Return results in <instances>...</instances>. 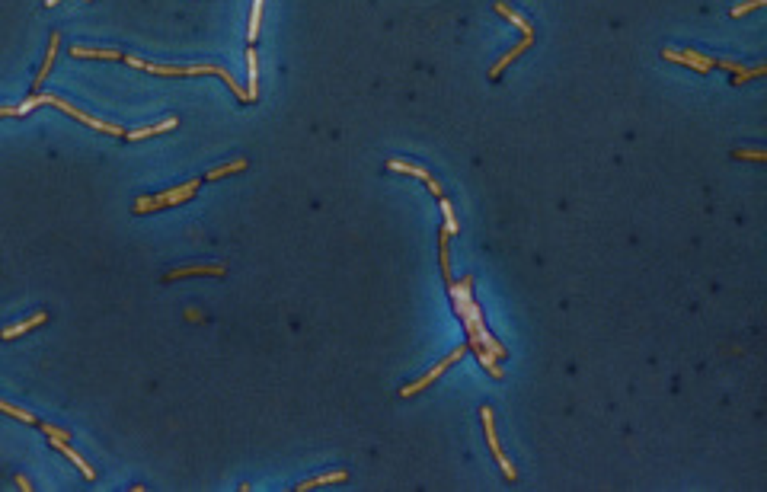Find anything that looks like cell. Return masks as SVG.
I'll return each mask as SVG.
<instances>
[{
	"mask_svg": "<svg viewBox=\"0 0 767 492\" xmlns=\"http://www.w3.org/2000/svg\"><path fill=\"white\" fill-rule=\"evenodd\" d=\"M48 445H52V447H58L61 454H68V457H71V461H74V463H77V470H80V473H83V477H87V479H96V470H93V467H90V463L83 461V457H80V454H77V451H74V447H71V445H68V441H61V438H48Z\"/></svg>",
	"mask_w": 767,
	"mask_h": 492,
	"instance_id": "cell-7",
	"label": "cell"
},
{
	"mask_svg": "<svg viewBox=\"0 0 767 492\" xmlns=\"http://www.w3.org/2000/svg\"><path fill=\"white\" fill-rule=\"evenodd\" d=\"M259 20H263V0H253V13H249V42L259 38Z\"/></svg>",
	"mask_w": 767,
	"mask_h": 492,
	"instance_id": "cell-21",
	"label": "cell"
},
{
	"mask_svg": "<svg viewBox=\"0 0 767 492\" xmlns=\"http://www.w3.org/2000/svg\"><path fill=\"white\" fill-rule=\"evenodd\" d=\"M496 10L505 16V20H511V26H515V29H518L521 36H534V26L527 23V20H525L521 13H515V10H511L509 3H505V0H496Z\"/></svg>",
	"mask_w": 767,
	"mask_h": 492,
	"instance_id": "cell-11",
	"label": "cell"
},
{
	"mask_svg": "<svg viewBox=\"0 0 767 492\" xmlns=\"http://www.w3.org/2000/svg\"><path fill=\"white\" fill-rule=\"evenodd\" d=\"M249 163L243 157H237V160H231V163H224V167H218V170H208L205 173V179H221V176H231V173H243Z\"/></svg>",
	"mask_w": 767,
	"mask_h": 492,
	"instance_id": "cell-17",
	"label": "cell"
},
{
	"mask_svg": "<svg viewBox=\"0 0 767 492\" xmlns=\"http://www.w3.org/2000/svg\"><path fill=\"white\" fill-rule=\"evenodd\" d=\"M438 253H441L444 281H451V234H448V230H441V237H438Z\"/></svg>",
	"mask_w": 767,
	"mask_h": 492,
	"instance_id": "cell-16",
	"label": "cell"
},
{
	"mask_svg": "<svg viewBox=\"0 0 767 492\" xmlns=\"http://www.w3.org/2000/svg\"><path fill=\"white\" fill-rule=\"evenodd\" d=\"M247 70H249L247 96H249V103H256V99H259V64H256V48H249L247 52Z\"/></svg>",
	"mask_w": 767,
	"mask_h": 492,
	"instance_id": "cell-12",
	"label": "cell"
},
{
	"mask_svg": "<svg viewBox=\"0 0 767 492\" xmlns=\"http://www.w3.org/2000/svg\"><path fill=\"white\" fill-rule=\"evenodd\" d=\"M764 3H767V0H745V3L732 7V16H736V20H738V16H745V13H748V10H758V7H764Z\"/></svg>",
	"mask_w": 767,
	"mask_h": 492,
	"instance_id": "cell-22",
	"label": "cell"
},
{
	"mask_svg": "<svg viewBox=\"0 0 767 492\" xmlns=\"http://www.w3.org/2000/svg\"><path fill=\"white\" fill-rule=\"evenodd\" d=\"M761 74H767V68L764 64H754V68H738L736 70V77H732V84H745V80H754V77H761Z\"/></svg>",
	"mask_w": 767,
	"mask_h": 492,
	"instance_id": "cell-20",
	"label": "cell"
},
{
	"mask_svg": "<svg viewBox=\"0 0 767 492\" xmlns=\"http://www.w3.org/2000/svg\"><path fill=\"white\" fill-rule=\"evenodd\" d=\"M180 121L170 115V119H163V121H157V125H147V128H135V131H125V137L128 141H141V137H151V135H166V131H173Z\"/></svg>",
	"mask_w": 767,
	"mask_h": 492,
	"instance_id": "cell-9",
	"label": "cell"
},
{
	"mask_svg": "<svg viewBox=\"0 0 767 492\" xmlns=\"http://www.w3.org/2000/svg\"><path fill=\"white\" fill-rule=\"evenodd\" d=\"M531 45H534V36H521V42H518V45H511V52H505L502 58H499L496 64L489 68V77H499V74H502V70L511 64V61H515V58H521V54H525Z\"/></svg>",
	"mask_w": 767,
	"mask_h": 492,
	"instance_id": "cell-6",
	"label": "cell"
},
{
	"mask_svg": "<svg viewBox=\"0 0 767 492\" xmlns=\"http://www.w3.org/2000/svg\"><path fill=\"white\" fill-rule=\"evenodd\" d=\"M16 486H20V489H23V492H32V483H29V479H26V477H16Z\"/></svg>",
	"mask_w": 767,
	"mask_h": 492,
	"instance_id": "cell-26",
	"label": "cell"
},
{
	"mask_svg": "<svg viewBox=\"0 0 767 492\" xmlns=\"http://www.w3.org/2000/svg\"><path fill=\"white\" fill-rule=\"evenodd\" d=\"M464 355H467V348H464V345H458V348H454V352H451V355H448V358H441V361H438L429 374H422L419 380H413V384H407V387H403V390H400V396H416V394H422V390H425V387H429V384H435V378H441V374L448 371V368H451L454 361H460V358H464Z\"/></svg>",
	"mask_w": 767,
	"mask_h": 492,
	"instance_id": "cell-2",
	"label": "cell"
},
{
	"mask_svg": "<svg viewBox=\"0 0 767 492\" xmlns=\"http://www.w3.org/2000/svg\"><path fill=\"white\" fill-rule=\"evenodd\" d=\"M45 323V311H38V313H32L29 320H23V323H16V326H7V329H3V339H16V336H23V333H29L32 326H42Z\"/></svg>",
	"mask_w": 767,
	"mask_h": 492,
	"instance_id": "cell-14",
	"label": "cell"
},
{
	"mask_svg": "<svg viewBox=\"0 0 767 492\" xmlns=\"http://www.w3.org/2000/svg\"><path fill=\"white\" fill-rule=\"evenodd\" d=\"M61 0H45V7H58Z\"/></svg>",
	"mask_w": 767,
	"mask_h": 492,
	"instance_id": "cell-28",
	"label": "cell"
},
{
	"mask_svg": "<svg viewBox=\"0 0 767 492\" xmlns=\"http://www.w3.org/2000/svg\"><path fill=\"white\" fill-rule=\"evenodd\" d=\"M58 45H61L58 32H52V42H48L45 64H42V70H38V74H36V90H42V84H45V80H48V74H52V64H54V54H58Z\"/></svg>",
	"mask_w": 767,
	"mask_h": 492,
	"instance_id": "cell-13",
	"label": "cell"
},
{
	"mask_svg": "<svg viewBox=\"0 0 767 492\" xmlns=\"http://www.w3.org/2000/svg\"><path fill=\"white\" fill-rule=\"evenodd\" d=\"M662 58L675 61V64H687V68H694L697 74H707V70L713 68V58H710V54H700V52H675V48H665Z\"/></svg>",
	"mask_w": 767,
	"mask_h": 492,
	"instance_id": "cell-4",
	"label": "cell"
},
{
	"mask_svg": "<svg viewBox=\"0 0 767 492\" xmlns=\"http://www.w3.org/2000/svg\"><path fill=\"white\" fill-rule=\"evenodd\" d=\"M38 428H42L48 438H61V441L71 438V432H64V428H54V425H48V422H38Z\"/></svg>",
	"mask_w": 767,
	"mask_h": 492,
	"instance_id": "cell-23",
	"label": "cell"
},
{
	"mask_svg": "<svg viewBox=\"0 0 767 492\" xmlns=\"http://www.w3.org/2000/svg\"><path fill=\"white\" fill-rule=\"evenodd\" d=\"M387 170H393V173H409V176H416V179H432V173L425 167H419V163H407V160H390L387 163Z\"/></svg>",
	"mask_w": 767,
	"mask_h": 492,
	"instance_id": "cell-15",
	"label": "cell"
},
{
	"mask_svg": "<svg viewBox=\"0 0 767 492\" xmlns=\"http://www.w3.org/2000/svg\"><path fill=\"white\" fill-rule=\"evenodd\" d=\"M0 412H7V416L20 419V422H26V425H38V419L32 416V412H26V409L13 406V403H7V400H0Z\"/></svg>",
	"mask_w": 767,
	"mask_h": 492,
	"instance_id": "cell-18",
	"label": "cell"
},
{
	"mask_svg": "<svg viewBox=\"0 0 767 492\" xmlns=\"http://www.w3.org/2000/svg\"><path fill=\"white\" fill-rule=\"evenodd\" d=\"M186 275H214V278H224L227 269L221 262H205V265H180V269H170L166 272V281L173 278H186Z\"/></svg>",
	"mask_w": 767,
	"mask_h": 492,
	"instance_id": "cell-5",
	"label": "cell"
},
{
	"mask_svg": "<svg viewBox=\"0 0 767 492\" xmlns=\"http://www.w3.org/2000/svg\"><path fill=\"white\" fill-rule=\"evenodd\" d=\"M349 479V473L346 470H326V473H320V477H314V479H304L301 486H294L298 492H307V489H316V486H330V483H346Z\"/></svg>",
	"mask_w": 767,
	"mask_h": 492,
	"instance_id": "cell-8",
	"label": "cell"
},
{
	"mask_svg": "<svg viewBox=\"0 0 767 492\" xmlns=\"http://www.w3.org/2000/svg\"><path fill=\"white\" fill-rule=\"evenodd\" d=\"M480 419H483V428H486V445H489V451H492V457L499 461V467H502V473H505V479H518V470L511 467V461L502 454V447H499V438H496V425H492V409L489 406H483L480 409Z\"/></svg>",
	"mask_w": 767,
	"mask_h": 492,
	"instance_id": "cell-3",
	"label": "cell"
},
{
	"mask_svg": "<svg viewBox=\"0 0 767 492\" xmlns=\"http://www.w3.org/2000/svg\"><path fill=\"white\" fill-rule=\"evenodd\" d=\"M0 115H16V106H0Z\"/></svg>",
	"mask_w": 767,
	"mask_h": 492,
	"instance_id": "cell-27",
	"label": "cell"
},
{
	"mask_svg": "<svg viewBox=\"0 0 767 492\" xmlns=\"http://www.w3.org/2000/svg\"><path fill=\"white\" fill-rule=\"evenodd\" d=\"M438 204H441V214H444V230H448V234H458V221H454V204L448 202V198H438Z\"/></svg>",
	"mask_w": 767,
	"mask_h": 492,
	"instance_id": "cell-19",
	"label": "cell"
},
{
	"mask_svg": "<svg viewBox=\"0 0 767 492\" xmlns=\"http://www.w3.org/2000/svg\"><path fill=\"white\" fill-rule=\"evenodd\" d=\"M71 58H105V61H125L122 52H112V48H87V45H74L71 48Z\"/></svg>",
	"mask_w": 767,
	"mask_h": 492,
	"instance_id": "cell-10",
	"label": "cell"
},
{
	"mask_svg": "<svg viewBox=\"0 0 767 492\" xmlns=\"http://www.w3.org/2000/svg\"><path fill=\"white\" fill-rule=\"evenodd\" d=\"M198 186H202V179H189V182H182V186H173V189H166V192H160V195H154V198H138L135 202V214H147V211H160V208H170V204H182V202H189V198L198 192Z\"/></svg>",
	"mask_w": 767,
	"mask_h": 492,
	"instance_id": "cell-1",
	"label": "cell"
},
{
	"mask_svg": "<svg viewBox=\"0 0 767 492\" xmlns=\"http://www.w3.org/2000/svg\"><path fill=\"white\" fill-rule=\"evenodd\" d=\"M425 186H429V192H432V195H435V198H441V195H444V192H441V186H438L435 179H425Z\"/></svg>",
	"mask_w": 767,
	"mask_h": 492,
	"instance_id": "cell-25",
	"label": "cell"
},
{
	"mask_svg": "<svg viewBox=\"0 0 767 492\" xmlns=\"http://www.w3.org/2000/svg\"><path fill=\"white\" fill-rule=\"evenodd\" d=\"M736 157L738 160H767V151H742V147H738Z\"/></svg>",
	"mask_w": 767,
	"mask_h": 492,
	"instance_id": "cell-24",
	"label": "cell"
}]
</instances>
